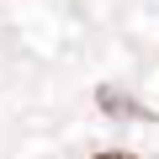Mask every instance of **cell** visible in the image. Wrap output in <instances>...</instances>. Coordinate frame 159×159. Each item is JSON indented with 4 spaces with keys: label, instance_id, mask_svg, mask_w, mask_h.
Returning a JSON list of instances; mask_svg holds the SVG:
<instances>
[{
    "label": "cell",
    "instance_id": "6da1fadb",
    "mask_svg": "<svg viewBox=\"0 0 159 159\" xmlns=\"http://www.w3.org/2000/svg\"><path fill=\"white\" fill-rule=\"evenodd\" d=\"M96 159H138V154H127V148H111V154H96Z\"/></svg>",
    "mask_w": 159,
    "mask_h": 159
}]
</instances>
